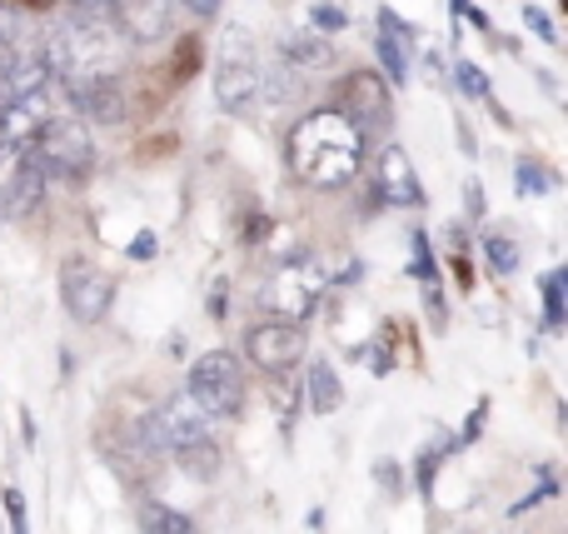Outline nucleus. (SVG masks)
<instances>
[{"label": "nucleus", "mask_w": 568, "mask_h": 534, "mask_svg": "<svg viewBox=\"0 0 568 534\" xmlns=\"http://www.w3.org/2000/svg\"><path fill=\"white\" fill-rule=\"evenodd\" d=\"M40 60H45L55 85L85 90V85L120 80V70H125V60H130V40L105 10H80V16L60 20V26L50 30Z\"/></svg>", "instance_id": "1"}, {"label": "nucleus", "mask_w": 568, "mask_h": 534, "mask_svg": "<svg viewBox=\"0 0 568 534\" xmlns=\"http://www.w3.org/2000/svg\"><path fill=\"white\" fill-rule=\"evenodd\" d=\"M359 155H364V135L334 110H314L300 125L290 130V145H284V160H290L294 180L314 190H339L359 175Z\"/></svg>", "instance_id": "2"}, {"label": "nucleus", "mask_w": 568, "mask_h": 534, "mask_svg": "<svg viewBox=\"0 0 568 534\" xmlns=\"http://www.w3.org/2000/svg\"><path fill=\"white\" fill-rule=\"evenodd\" d=\"M145 440H150V450H160V455L180 460V465H190V470H215V435H210V415L190 405V395L185 400H165V405L150 415Z\"/></svg>", "instance_id": "3"}, {"label": "nucleus", "mask_w": 568, "mask_h": 534, "mask_svg": "<svg viewBox=\"0 0 568 534\" xmlns=\"http://www.w3.org/2000/svg\"><path fill=\"white\" fill-rule=\"evenodd\" d=\"M260 85H265V66H260L255 36L245 26H225L215 40V100L230 115H245L260 100Z\"/></svg>", "instance_id": "4"}, {"label": "nucleus", "mask_w": 568, "mask_h": 534, "mask_svg": "<svg viewBox=\"0 0 568 534\" xmlns=\"http://www.w3.org/2000/svg\"><path fill=\"white\" fill-rule=\"evenodd\" d=\"M240 400H245V365L230 350H210L190 365V405L205 410L210 420L240 415Z\"/></svg>", "instance_id": "5"}, {"label": "nucleus", "mask_w": 568, "mask_h": 534, "mask_svg": "<svg viewBox=\"0 0 568 534\" xmlns=\"http://www.w3.org/2000/svg\"><path fill=\"white\" fill-rule=\"evenodd\" d=\"M36 160H40V170H45V180L50 175H60V180L85 175V170L95 165V145H90L85 120H50L45 135L36 140Z\"/></svg>", "instance_id": "6"}, {"label": "nucleus", "mask_w": 568, "mask_h": 534, "mask_svg": "<svg viewBox=\"0 0 568 534\" xmlns=\"http://www.w3.org/2000/svg\"><path fill=\"white\" fill-rule=\"evenodd\" d=\"M40 195H45V170H40L36 150L0 145V220L30 215Z\"/></svg>", "instance_id": "7"}, {"label": "nucleus", "mask_w": 568, "mask_h": 534, "mask_svg": "<svg viewBox=\"0 0 568 534\" xmlns=\"http://www.w3.org/2000/svg\"><path fill=\"white\" fill-rule=\"evenodd\" d=\"M320 295H324V270L310 265V260L284 265L280 275L265 285V305L275 310V320H290V325L310 320V310L320 305Z\"/></svg>", "instance_id": "8"}, {"label": "nucleus", "mask_w": 568, "mask_h": 534, "mask_svg": "<svg viewBox=\"0 0 568 534\" xmlns=\"http://www.w3.org/2000/svg\"><path fill=\"white\" fill-rule=\"evenodd\" d=\"M60 300L75 320L95 325V320L110 315V300H115V285H110L105 270H95L90 260H65L60 265Z\"/></svg>", "instance_id": "9"}, {"label": "nucleus", "mask_w": 568, "mask_h": 534, "mask_svg": "<svg viewBox=\"0 0 568 534\" xmlns=\"http://www.w3.org/2000/svg\"><path fill=\"white\" fill-rule=\"evenodd\" d=\"M334 115H344L354 130H389L394 110H389V85H384L379 75H369V70H354L349 80L339 85V105H334Z\"/></svg>", "instance_id": "10"}, {"label": "nucleus", "mask_w": 568, "mask_h": 534, "mask_svg": "<svg viewBox=\"0 0 568 534\" xmlns=\"http://www.w3.org/2000/svg\"><path fill=\"white\" fill-rule=\"evenodd\" d=\"M245 355L255 370L265 375H284L304 360V325H290V320H270V325H255L245 340Z\"/></svg>", "instance_id": "11"}, {"label": "nucleus", "mask_w": 568, "mask_h": 534, "mask_svg": "<svg viewBox=\"0 0 568 534\" xmlns=\"http://www.w3.org/2000/svg\"><path fill=\"white\" fill-rule=\"evenodd\" d=\"M50 85L36 90V95H20L10 105H0V145H16V150H36V140L45 135L50 125Z\"/></svg>", "instance_id": "12"}, {"label": "nucleus", "mask_w": 568, "mask_h": 534, "mask_svg": "<svg viewBox=\"0 0 568 534\" xmlns=\"http://www.w3.org/2000/svg\"><path fill=\"white\" fill-rule=\"evenodd\" d=\"M115 6V26L125 30V40H140V46H155V40L170 36V0H110Z\"/></svg>", "instance_id": "13"}, {"label": "nucleus", "mask_w": 568, "mask_h": 534, "mask_svg": "<svg viewBox=\"0 0 568 534\" xmlns=\"http://www.w3.org/2000/svg\"><path fill=\"white\" fill-rule=\"evenodd\" d=\"M379 195L389 200V205H424V190H419V175H414V160L404 145H384L379 155Z\"/></svg>", "instance_id": "14"}, {"label": "nucleus", "mask_w": 568, "mask_h": 534, "mask_svg": "<svg viewBox=\"0 0 568 534\" xmlns=\"http://www.w3.org/2000/svg\"><path fill=\"white\" fill-rule=\"evenodd\" d=\"M409 40H414V30L399 26L394 10H379V60H384V75H389L394 85L409 80V50H414Z\"/></svg>", "instance_id": "15"}, {"label": "nucleus", "mask_w": 568, "mask_h": 534, "mask_svg": "<svg viewBox=\"0 0 568 534\" xmlns=\"http://www.w3.org/2000/svg\"><path fill=\"white\" fill-rule=\"evenodd\" d=\"M45 85H55L45 60L30 56V60H20V66L6 70V80H0V105H10V100H20V95H36V90H45Z\"/></svg>", "instance_id": "16"}, {"label": "nucleus", "mask_w": 568, "mask_h": 534, "mask_svg": "<svg viewBox=\"0 0 568 534\" xmlns=\"http://www.w3.org/2000/svg\"><path fill=\"white\" fill-rule=\"evenodd\" d=\"M70 100H75V105L85 110L90 120H100V125H115V120H120V80H105V85H85V90H70Z\"/></svg>", "instance_id": "17"}, {"label": "nucleus", "mask_w": 568, "mask_h": 534, "mask_svg": "<svg viewBox=\"0 0 568 534\" xmlns=\"http://www.w3.org/2000/svg\"><path fill=\"white\" fill-rule=\"evenodd\" d=\"M339 400H344L339 375L329 370V360H314V365H310V405H314V415H334V410H339Z\"/></svg>", "instance_id": "18"}, {"label": "nucleus", "mask_w": 568, "mask_h": 534, "mask_svg": "<svg viewBox=\"0 0 568 534\" xmlns=\"http://www.w3.org/2000/svg\"><path fill=\"white\" fill-rule=\"evenodd\" d=\"M140 534H200L185 510L170 505H140Z\"/></svg>", "instance_id": "19"}, {"label": "nucleus", "mask_w": 568, "mask_h": 534, "mask_svg": "<svg viewBox=\"0 0 568 534\" xmlns=\"http://www.w3.org/2000/svg\"><path fill=\"white\" fill-rule=\"evenodd\" d=\"M284 56L300 60V66H329L334 46H329V40H320V36H294L290 46H284Z\"/></svg>", "instance_id": "20"}, {"label": "nucleus", "mask_w": 568, "mask_h": 534, "mask_svg": "<svg viewBox=\"0 0 568 534\" xmlns=\"http://www.w3.org/2000/svg\"><path fill=\"white\" fill-rule=\"evenodd\" d=\"M484 255H489V265L494 270H519V250H514V240H504V235H494V240H484Z\"/></svg>", "instance_id": "21"}, {"label": "nucleus", "mask_w": 568, "mask_h": 534, "mask_svg": "<svg viewBox=\"0 0 568 534\" xmlns=\"http://www.w3.org/2000/svg\"><path fill=\"white\" fill-rule=\"evenodd\" d=\"M544 305H549V330H559L564 325V270H554L544 280Z\"/></svg>", "instance_id": "22"}, {"label": "nucleus", "mask_w": 568, "mask_h": 534, "mask_svg": "<svg viewBox=\"0 0 568 534\" xmlns=\"http://www.w3.org/2000/svg\"><path fill=\"white\" fill-rule=\"evenodd\" d=\"M459 90H464V95H474V100H484V95H489V80H484L479 66L459 60Z\"/></svg>", "instance_id": "23"}, {"label": "nucleus", "mask_w": 568, "mask_h": 534, "mask_svg": "<svg viewBox=\"0 0 568 534\" xmlns=\"http://www.w3.org/2000/svg\"><path fill=\"white\" fill-rule=\"evenodd\" d=\"M6 515H10V530H16V534H30V525H26V495H20V490H6Z\"/></svg>", "instance_id": "24"}, {"label": "nucleus", "mask_w": 568, "mask_h": 534, "mask_svg": "<svg viewBox=\"0 0 568 534\" xmlns=\"http://www.w3.org/2000/svg\"><path fill=\"white\" fill-rule=\"evenodd\" d=\"M524 26L534 30V36H544V40H554V26H549V16H544L539 6H524Z\"/></svg>", "instance_id": "25"}, {"label": "nucleus", "mask_w": 568, "mask_h": 534, "mask_svg": "<svg viewBox=\"0 0 568 534\" xmlns=\"http://www.w3.org/2000/svg\"><path fill=\"white\" fill-rule=\"evenodd\" d=\"M519 190H549V175H544L539 165H529V160H524V165H519Z\"/></svg>", "instance_id": "26"}, {"label": "nucleus", "mask_w": 568, "mask_h": 534, "mask_svg": "<svg viewBox=\"0 0 568 534\" xmlns=\"http://www.w3.org/2000/svg\"><path fill=\"white\" fill-rule=\"evenodd\" d=\"M130 255H135V260H150V255H155V235H150V230H140V235L130 240Z\"/></svg>", "instance_id": "27"}, {"label": "nucleus", "mask_w": 568, "mask_h": 534, "mask_svg": "<svg viewBox=\"0 0 568 534\" xmlns=\"http://www.w3.org/2000/svg\"><path fill=\"white\" fill-rule=\"evenodd\" d=\"M314 26H324V30H339V26H344V10L320 6V10H314Z\"/></svg>", "instance_id": "28"}, {"label": "nucleus", "mask_w": 568, "mask_h": 534, "mask_svg": "<svg viewBox=\"0 0 568 534\" xmlns=\"http://www.w3.org/2000/svg\"><path fill=\"white\" fill-rule=\"evenodd\" d=\"M10 40H16V10L0 6V50H6Z\"/></svg>", "instance_id": "29"}, {"label": "nucleus", "mask_w": 568, "mask_h": 534, "mask_svg": "<svg viewBox=\"0 0 568 534\" xmlns=\"http://www.w3.org/2000/svg\"><path fill=\"white\" fill-rule=\"evenodd\" d=\"M454 10H459L464 20H474V26H479V30H489V16H484V10H474L469 0H454Z\"/></svg>", "instance_id": "30"}, {"label": "nucleus", "mask_w": 568, "mask_h": 534, "mask_svg": "<svg viewBox=\"0 0 568 534\" xmlns=\"http://www.w3.org/2000/svg\"><path fill=\"white\" fill-rule=\"evenodd\" d=\"M180 6H190V10H195V16H210V10H215L220 0H180Z\"/></svg>", "instance_id": "31"}, {"label": "nucleus", "mask_w": 568, "mask_h": 534, "mask_svg": "<svg viewBox=\"0 0 568 534\" xmlns=\"http://www.w3.org/2000/svg\"><path fill=\"white\" fill-rule=\"evenodd\" d=\"M80 10H100V6H110V0H75Z\"/></svg>", "instance_id": "32"}]
</instances>
